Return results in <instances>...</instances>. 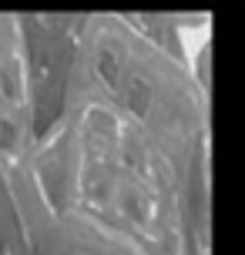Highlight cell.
Listing matches in <instances>:
<instances>
[{
	"label": "cell",
	"instance_id": "cell-1",
	"mask_svg": "<svg viewBox=\"0 0 245 255\" xmlns=\"http://www.w3.org/2000/svg\"><path fill=\"white\" fill-rule=\"evenodd\" d=\"M40 131H44V104L27 17L0 13V168L30 198L51 208L37 168Z\"/></svg>",
	"mask_w": 245,
	"mask_h": 255
}]
</instances>
